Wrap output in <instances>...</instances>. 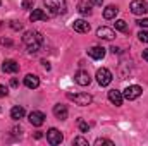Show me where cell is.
Masks as SVG:
<instances>
[{
  "instance_id": "1",
  "label": "cell",
  "mask_w": 148,
  "mask_h": 146,
  "mask_svg": "<svg viewBox=\"0 0 148 146\" xmlns=\"http://www.w3.org/2000/svg\"><path fill=\"white\" fill-rule=\"evenodd\" d=\"M23 43H24V46L29 53H36L43 45V36L38 31H26L24 36H23Z\"/></svg>"
},
{
  "instance_id": "2",
  "label": "cell",
  "mask_w": 148,
  "mask_h": 146,
  "mask_svg": "<svg viewBox=\"0 0 148 146\" xmlns=\"http://www.w3.org/2000/svg\"><path fill=\"white\" fill-rule=\"evenodd\" d=\"M43 3H45V7L48 9V12L52 16H62L67 10L66 0H43Z\"/></svg>"
},
{
  "instance_id": "3",
  "label": "cell",
  "mask_w": 148,
  "mask_h": 146,
  "mask_svg": "<svg viewBox=\"0 0 148 146\" xmlns=\"http://www.w3.org/2000/svg\"><path fill=\"white\" fill-rule=\"evenodd\" d=\"M67 98L73 100L74 103L79 105V107H86V105H90V103L93 102V96L88 95V93H77V95H74V93H67Z\"/></svg>"
},
{
  "instance_id": "4",
  "label": "cell",
  "mask_w": 148,
  "mask_h": 146,
  "mask_svg": "<svg viewBox=\"0 0 148 146\" xmlns=\"http://www.w3.org/2000/svg\"><path fill=\"white\" fill-rule=\"evenodd\" d=\"M97 83H98L100 86H109L112 83V72L109 69H105V67L98 69V71H97Z\"/></svg>"
},
{
  "instance_id": "5",
  "label": "cell",
  "mask_w": 148,
  "mask_h": 146,
  "mask_svg": "<svg viewBox=\"0 0 148 146\" xmlns=\"http://www.w3.org/2000/svg\"><path fill=\"white\" fill-rule=\"evenodd\" d=\"M129 9H131L133 14H136V16H143V14H147L148 12V3L145 2V0H133L131 5H129Z\"/></svg>"
},
{
  "instance_id": "6",
  "label": "cell",
  "mask_w": 148,
  "mask_h": 146,
  "mask_svg": "<svg viewBox=\"0 0 148 146\" xmlns=\"http://www.w3.org/2000/svg\"><path fill=\"white\" fill-rule=\"evenodd\" d=\"M62 139H64V136H62V132H60L59 129H55V127L48 129V132H47V141H48L50 145H53V146L60 145Z\"/></svg>"
},
{
  "instance_id": "7",
  "label": "cell",
  "mask_w": 148,
  "mask_h": 146,
  "mask_svg": "<svg viewBox=\"0 0 148 146\" xmlns=\"http://www.w3.org/2000/svg\"><path fill=\"white\" fill-rule=\"evenodd\" d=\"M141 86H138V84H133V86H127L126 89H124V93H122V96L126 98V100H136L140 95H141Z\"/></svg>"
},
{
  "instance_id": "8",
  "label": "cell",
  "mask_w": 148,
  "mask_h": 146,
  "mask_svg": "<svg viewBox=\"0 0 148 146\" xmlns=\"http://www.w3.org/2000/svg\"><path fill=\"white\" fill-rule=\"evenodd\" d=\"M91 7H93L91 0H79L77 2V12L83 14V16H90L91 14Z\"/></svg>"
},
{
  "instance_id": "9",
  "label": "cell",
  "mask_w": 148,
  "mask_h": 146,
  "mask_svg": "<svg viewBox=\"0 0 148 146\" xmlns=\"http://www.w3.org/2000/svg\"><path fill=\"white\" fill-rule=\"evenodd\" d=\"M74 81H76L79 86H88V84L91 83V77H90V74L86 72V71H77L76 76H74Z\"/></svg>"
},
{
  "instance_id": "10",
  "label": "cell",
  "mask_w": 148,
  "mask_h": 146,
  "mask_svg": "<svg viewBox=\"0 0 148 146\" xmlns=\"http://www.w3.org/2000/svg\"><path fill=\"white\" fill-rule=\"evenodd\" d=\"M97 36L100 38V40H114L115 38V33H114V29L110 28H105V26H102V28H98L97 29Z\"/></svg>"
},
{
  "instance_id": "11",
  "label": "cell",
  "mask_w": 148,
  "mask_h": 146,
  "mask_svg": "<svg viewBox=\"0 0 148 146\" xmlns=\"http://www.w3.org/2000/svg\"><path fill=\"white\" fill-rule=\"evenodd\" d=\"M2 71L7 74H14L19 71V64L16 62V60H3V64H2Z\"/></svg>"
},
{
  "instance_id": "12",
  "label": "cell",
  "mask_w": 148,
  "mask_h": 146,
  "mask_svg": "<svg viewBox=\"0 0 148 146\" xmlns=\"http://www.w3.org/2000/svg\"><path fill=\"white\" fill-rule=\"evenodd\" d=\"M29 122L35 126V127H40V126H43V122H45V113H41V112H31L29 113Z\"/></svg>"
},
{
  "instance_id": "13",
  "label": "cell",
  "mask_w": 148,
  "mask_h": 146,
  "mask_svg": "<svg viewBox=\"0 0 148 146\" xmlns=\"http://www.w3.org/2000/svg\"><path fill=\"white\" fill-rule=\"evenodd\" d=\"M53 115L59 119V120H66L67 119V115H69V110H67V107L66 105H55L53 107Z\"/></svg>"
},
{
  "instance_id": "14",
  "label": "cell",
  "mask_w": 148,
  "mask_h": 146,
  "mask_svg": "<svg viewBox=\"0 0 148 146\" xmlns=\"http://www.w3.org/2000/svg\"><path fill=\"white\" fill-rule=\"evenodd\" d=\"M88 55H90L91 59H95V60H100V59L105 57V48H103V46H91V48L88 50Z\"/></svg>"
},
{
  "instance_id": "15",
  "label": "cell",
  "mask_w": 148,
  "mask_h": 146,
  "mask_svg": "<svg viewBox=\"0 0 148 146\" xmlns=\"http://www.w3.org/2000/svg\"><path fill=\"white\" fill-rule=\"evenodd\" d=\"M24 84H26V88H29V89H36L38 86H40V77L35 76V74H28V76L24 77Z\"/></svg>"
},
{
  "instance_id": "16",
  "label": "cell",
  "mask_w": 148,
  "mask_h": 146,
  "mask_svg": "<svg viewBox=\"0 0 148 146\" xmlns=\"http://www.w3.org/2000/svg\"><path fill=\"white\" fill-rule=\"evenodd\" d=\"M109 100H110L115 107H121V105H122L124 96H122V93H121V91H117V89H110V91H109Z\"/></svg>"
},
{
  "instance_id": "17",
  "label": "cell",
  "mask_w": 148,
  "mask_h": 146,
  "mask_svg": "<svg viewBox=\"0 0 148 146\" xmlns=\"http://www.w3.org/2000/svg\"><path fill=\"white\" fill-rule=\"evenodd\" d=\"M73 28H74V31H77V33H88V31H90V24H88L84 19H77V21H74Z\"/></svg>"
},
{
  "instance_id": "18",
  "label": "cell",
  "mask_w": 148,
  "mask_h": 146,
  "mask_svg": "<svg viewBox=\"0 0 148 146\" xmlns=\"http://www.w3.org/2000/svg\"><path fill=\"white\" fill-rule=\"evenodd\" d=\"M29 21L35 23V21H47V14L41 10V9H35L31 14H29Z\"/></svg>"
},
{
  "instance_id": "19",
  "label": "cell",
  "mask_w": 148,
  "mask_h": 146,
  "mask_svg": "<svg viewBox=\"0 0 148 146\" xmlns=\"http://www.w3.org/2000/svg\"><path fill=\"white\" fill-rule=\"evenodd\" d=\"M117 12H119V9H117L115 5H109V7H105V10H103V17H105V19H115Z\"/></svg>"
},
{
  "instance_id": "20",
  "label": "cell",
  "mask_w": 148,
  "mask_h": 146,
  "mask_svg": "<svg viewBox=\"0 0 148 146\" xmlns=\"http://www.w3.org/2000/svg\"><path fill=\"white\" fill-rule=\"evenodd\" d=\"M24 108L23 107H12V110H10V117L14 119V120H19V119H23L24 117Z\"/></svg>"
},
{
  "instance_id": "21",
  "label": "cell",
  "mask_w": 148,
  "mask_h": 146,
  "mask_svg": "<svg viewBox=\"0 0 148 146\" xmlns=\"http://www.w3.org/2000/svg\"><path fill=\"white\" fill-rule=\"evenodd\" d=\"M115 29H117V31H127V24H126V21H122V19L115 21Z\"/></svg>"
},
{
  "instance_id": "22",
  "label": "cell",
  "mask_w": 148,
  "mask_h": 146,
  "mask_svg": "<svg viewBox=\"0 0 148 146\" xmlns=\"http://www.w3.org/2000/svg\"><path fill=\"white\" fill-rule=\"evenodd\" d=\"M102 145L114 146V141H110V139H105V138H98V139L95 141V146H102Z\"/></svg>"
},
{
  "instance_id": "23",
  "label": "cell",
  "mask_w": 148,
  "mask_h": 146,
  "mask_svg": "<svg viewBox=\"0 0 148 146\" xmlns=\"http://www.w3.org/2000/svg\"><path fill=\"white\" fill-rule=\"evenodd\" d=\"M77 124H79V131H81V132H88V131H90V124H86L84 120H81V119H79V120H77Z\"/></svg>"
},
{
  "instance_id": "24",
  "label": "cell",
  "mask_w": 148,
  "mask_h": 146,
  "mask_svg": "<svg viewBox=\"0 0 148 146\" xmlns=\"http://www.w3.org/2000/svg\"><path fill=\"white\" fill-rule=\"evenodd\" d=\"M138 38H140V41H143V43H148V31H140L138 33Z\"/></svg>"
},
{
  "instance_id": "25",
  "label": "cell",
  "mask_w": 148,
  "mask_h": 146,
  "mask_svg": "<svg viewBox=\"0 0 148 146\" xmlns=\"http://www.w3.org/2000/svg\"><path fill=\"white\" fill-rule=\"evenodd\" d=\"M73 143L74 145H81V146H88V141H86L84 138H74Z\"/></svg>"
},
{
  "instance_id": "26",
  "label": "cell",
  "mask_w": 148,
  "mask_h": 146,
  "mask_svg": "<svg viewBox=\"0 0 148 146\" xmlns=\"http://www.w3.org/2000/svg\"><path fill=\"white\" fill-rule=\"evenodd\" d=\"M10 26H12V29H16V31L23 29V23H19V21H12V23H10Z\"/></svg>"
},
{
  "instance_id": "27",
  "label": "cell",
  "mask_w": 148,
  "mask_h": 146,
  "mask_svg": "<svg viewBox=\"0 0 148 146\" xmlns=\"http://www.w3.org/2000/svg\"><path fill=\"white\" fill-rule=\"evenodd\" d=\"M138 26H141V28H145V29H147V28H148V17L140 19V21H138Z\"/></svg>"
},
{
  "instance_id": "28",
  "label": "cell",
  "mask_w": 148,
  "mask_h": 146,
  "mask_svg": "<svg viewBox=\"0 0 148 146\" xmlns=\"http://www.w3.org/2000/svg\"><path fill=\"white\" fill-rule=\"evenodd\" d=\"M7 93H9V89L3 86V84H0V98H3V96H7Z\"/></svg>"
},
{
  "instance_id": "29",
  "label": "cell",
  "mask_w": 148,
  "mask_h": 146,
  "mask_svg": "<svg viewBox=\"0 0 148 146\" xmlns=\"http://www.w3.org/2000/svg\"><path fill=\"white\" fill-rule=\"evenodd\" d=\"M31 5H33V0H24V2H23V7H24V9H29Z\"/></svg>"
},
{
  "instance_id": "30",
  "label": "cell",
  "mask_w": 148,
  "mask_h": 146,
  "mask_svg": "<svg viewBox=\"0 0 148 146\" xmlns=\"http://www.w3.org/2000/svg\"><path fill=\"white\" fill-rule=\"evenodd\" d=\"M2 45H7V46H10V45H12V41H10V40H7V38H2Z\"/></svg>"
},
{
  "instance_id": "31",
  "label": "cell",
  "mask_w": 148,
  "mask_h": 146,
  "mask_svg": "<svg viewBox=\"0 0 148 146\" xmlns=\"http://www.w3.org/2000/svg\"><path fill=\"white\" fill-rule=\"evenodd\" d=\"M41 64H43V69H47V71H48V69H50V64H48V62H47V60H43V62H41Z\"/></svg>"
},
{
  "instance_id": "32",
  "label": "cell",
  "mask_w": 148,
  "mask_h": 146,
  "mask_svg": "<svg viewBox=\"0 0 148 146\" xmlns=\"http://www.w3.org/2000/svg\"><path fill=\"white\" fill-rule=\"evenodd\" d=\"M17 84H19V83H17V79H16V77H14V79H12V81H10V86H14V88H16V86H17Z\"/></svg>"
},
{
  "instance_id": "33",
  "label": "cell",
  "mask_w": 148,
  "mask_h": 146,
  "mask_svg": "<svg viewBox=\"0 0 148 146\" xmlns=\"http://www.w3.org/2000/svg\"><path fill=\"white\" fill-rule=\"evenodd\" d=\"M143 59L148 62V48H147V50H143Z\"/></svg>"
},
{
  "instance_id": "34",
  "label": "cell",
  "mask_w": 148,
  "mask_h": 146,
  "mask_svg": "<svg viewBox=\"0 0 148 146\" xmlns=\"http://www.w3.org/2000/svg\"><path fill=\"white\" fill-rule=\"evenodd\" d=\"M110 50H112V52H114V53H119V52H121V50H119V48H117V46H112Z\"/></svg>"
},
{
  "instance_id": "35",
  "label": "cell",
  "mask_w": 148,
  "mask_h": 146,
  "mask_svg": "<svg viewBox=\"0 0 148 146\" xmlns=\"http://www.w3.org/2000/svg\"><path fill=\"white\" fill-rule=\"evenodd\" d=\"M93 2H95L97 5H102V3H103V0H93Z\"/></svg>"
}]
</instances>
